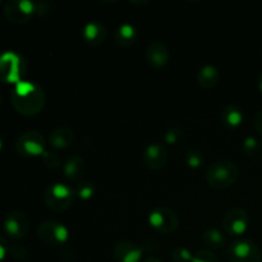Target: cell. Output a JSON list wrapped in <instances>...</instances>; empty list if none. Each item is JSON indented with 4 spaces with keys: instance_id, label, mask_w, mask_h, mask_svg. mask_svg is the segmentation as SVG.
<instances>
[{
    "instance_id": "cell-29",
    "label": "cell",
    "mask_w": 262,
    "mask_h": 262,
    "mask_svg": "<svg viewBox=\"0 0 262 262\" xmlns=\"http://www.w3.org/2000/svg\"><path fill=\"white\" fill-rule=\"evenodd\" d=\"M9 255L15 260H23L27 257L28 252L23 246H13V247H9Z\"/></svg>"
},
{
    "instance_id": "cell-1",
    "label": "cell",
    "mask_w": 262,
    "mask_h": 262,
    "mask_svg": "<svg viewBox=\"0 0 262 262\" xmlns=\"http://www.w3.org/2000/svg\"><path fill=\"white\" fill-rule=\"evenodd\" d=\"M10 101L13 107L19 114L32 117L43 109L46 102L45 92L42 87L31 81H20L14 84L10 94Z\"/></svg>"
},
{
    "instance_id": "cell-30",
    "label": "cell",
    "mask_w": 262,
    "mask_h": 262,
    "mask_svg": "<svg viewBox=\"0 0 262 262\" xmlns=\"http://www.w3.org/2000/svg\"><path fill=\"white\" fill-rule=\"evenodd\" d=\"M50 9H51V7L49 3H43V2L36 3V14L46 15L50 13Z\"/></svg>"
},
{
    "instance_id": "cell-4",
    "label": "cell",
    "mask_w": 262,
    "mask_h": 262,
    "mask_svg": "<svg viewBox=\"0 0 262 262\" xmlns=\"http://www.w3.org/2000/svg\"><path fill=\"white\" fill-rule=\"evenodd\" d=\"M76 194L74 189L64 183H53L43 192V202L46 207L55 212H63L73 205Z\"/></svg>"
},
{
    "instance_id": "cell-27",
    "label": "cell",
    "mask_w": 262,
    "mask_h": 262,
    "mask_svg": "<svg viewBox=\"0 0 262 262\" xmlns=\"http://www.w3.org/2000/svg\"><path fill=\"white\" fill-rule=\"evenodd\" d=\"M42 161L43 165L49 169H56L61 164L60 156L55 151H45V154L42 155Z\"/></svg>"
},
{
    "instance_id": "cell-16",
    "label": "cell",
    "mask_w": 262,
    "mask_h": 262,
    "mask_svg": "<svg viewBox=\"0 0 262 262\" xmlns=\"http://www.w3.org/2000/svg\"><path fill=\"white\" fill-rule=\"evenodd\" d=\"M87 170V164L82 156L72 155L63 165V173L68 181L79 182Z\"/></svg>"
},
{
    "instance_id": "cell-9",
    "label": "cell",
    "mask_w": 262,
    "mask_h": 262,
    "mask_svg": "<svg viewBox=\"0 0 262 262\" xmlns=\"http://www.w3.org/2000/svg\"><path fill=\"white\" fill-rule=\"evenodd\" d=\"M3 13L9 22L17 25L26 23L36 14V3L30 0H8Z\"/></svg>"
},
{
    "instance_id": "cell-19",
    "label": "cell",
    "mask_w": 262,
    "mask_h": 262,
    "mask_svg": "<svg viewBox=\"0 0 262 262\" xmlns=\"http://www.w3.org/2000/svg\"><path fill=\"white\" fill-rule=\"evenodd\" d=\"M114 38L119 46H122V48H129V46L135 45L136 41H137L138 31L130 23H123V25H120L115 30Z\"/></svg>"
},
{
    "instance_id": "cell-11",
    "label": "cell",
    "mask_w": 262,
    "mask_h": 262,
    "mask_svg": "<svg viewBox=\"0 0 262 262\" xmlns=\"http://www.w3.org/2000/svg\"><path fill=\"white\" fill-rule=\"evenodd\" d=\"M30 222L22 211H10L3 220V230L12 239H22L28 232Z\"/></svg>"
},
{
    "instance_id": "cell-31",
    "label": "cell",
    "mask_w": 262,
    "mask_h": 262,
    "mask_svg": "<svg viewBox=\"0 0 262 262\" xmlns=\"http://www.w3.org/2000/svg\"><path fill=\"white\" fill-rule=\"evenodd\" d=\"M8 253H9V245H8L7 239L0 235V261L4 260Z\"/></svg>"
},
{
    "instance_id": "cell-34",
    "label": "cell",
    "mask_w": 262,
    "mask_h": 262,
    "mask_svg": "<svg viewBox=\"0 0 262 262\" xmlns=\"http://www.w3.org/2000/svg\"><path fill=\"white\" fill-rule=\"evenodd\" d=\"M257 83H258V89H260V91L262 92V72L260 73V76H258Z\"/></svg>"
},
{
    "instance_id": "cell-35",
    "label": "cell",
    "mask_w": 262,
    "mask_h": 262,
    "mask_svg": "<svg viewBox=\"0 0 262 262\" xmlns=\"http://www.w3.org/2000/svg\"><path fill=\"white\" fill-rule=\"evenodd\" d=\"M3 146H4V142H3V138L2 136H0V151L3 150Z\"/></svg>"
},
{
    "instance_id": "cell-20",
    "label": "cell",
    "mask_w": 262,
    "mask_h": 262,
    "mask_svg": "<svg viewBox=\"0 0 262 262\" xmlns=\"http://www.w3.org/2000/svg\"><path fill=\"white\" fill-rule=\"evenodd\" d=\"M245 113L237 104H228L223 109L222 120L228 128H238L243 123Z\"/></svg>"
},
{
    "instance_id": "cell-15",
    "label": "cell",
    "mask_w": 262,
    "mask_h": 262,
    "mask_svg": "<svg viewBox=\"0 0 262 262\" xmlns=\"http://www.w3.org/2000/svg\"><path fill=\"white\" fill-rule=\"evenodd\" d=\"M76 141V132L69 127H59L51 130L49 135V143L51 147L64 150L71 147Z\"/></svg>"
},
{
    "instance_id": "cell-25",
    "label": "cell",
    "mask_w": 262,
    "mask_h": 262,
    "mask_svg": "<svg viewBox=\"0 0 262 262\" xmlns=\"http://www.w3.org/2000/svg\"><path fill=\"white\" fill-rule=\"evenodd\" d=\"M242 150L247 155H255V154H258V151L261 150V142L257 138L253 137V136H248V137L243 140Z\"/></svg>"
},
{
    "instance_id": "cell-37",
    "label": "cell",
    "mask_w": 262,
    "mask_h": 262,
    "mask_svg": "<svg viewBox=\"0 0 262 262\" xmlns=\"http://www.w3.org/2000/svg\"><path fill=\"white\" fill-rule=\"evenodd\" d=\"M0 5H2V2H0Z\"/></svg>"
},
{
    "instance_id": "cell-2",
    "label": "cell",
    "mask_w": 262,
    "mask_h": 262,
    "mask_svg": "<svg viewBox=\"0 0 262 262\" xmlns=\"http://www.w3.org/2000/svg\"><path fill=\"white\" fill-rule=\"evenodd\" d=\"M239 177V168L230 160H219L206 169L207 184L215 189H225L232 187Z\"/></svg>"
},
{
    "instance_id": "cell-22",
    "label": "cell",
    "mask_w": 262,
    "mask_h": 262,
    "mask_svg": "<svg viewBox=\"0 0 262 262\" xmlns=\"http://www.w3.org/2000/svg\"><path fill=\"white\" fill-rule=\"evenodd\" d=\"M95 192H96V188H95L94 183H91V182H79L76 188H74L76 197L83 200V201L91 200L95 196Z\"/></svg>"
},
{
    "instance_id": "cell-12",
    "label": "cell",
    "mask_w": 262,
    "mask_h": 262,
    "mask_svg": "<svg viewBox=\"0 0 262 262\" xmlns=\"http://www.w3.org/2000/svg\"><path fill=\"white\" fill-rule=\"evenodd\" d=\"M168 150L163 143L159 142L150 143L142 154L143 165L151 170H159V169L164 168L166 161H168Z\"/></svg>"
},
{
    "instance_id": "cell-14",
    "label": "cell",
    "mask_w": 262,
    "mask_h": 262,
    "mask_svg": "<svg viewBox=\"0 0 262 262\" xmlns=\"http://www.w3.org/2000/svg\"><path fill=\"white\" fill-rule=\"evenodd\" d=\"M170 53L163 41H152L146 49V60L152 68H164L169 63Z\"/></svg>"
},
{
    "instance_id": "cell-24",
    "label": "cell",
    "mask_w": 262,
    "mask_h": 262,
    "mask_svg": "<svg viewBox=\"0 0 262 262\" xmlns=\"http://www.w3.org/2000/svg\"><path fill=\"white\" fill-rule=\"evenodd\" d=\"M186 163L192 169L201 168L205 163L204 154L200 150H188L186 154Z\"/></svg>"
},
{
    "instance_id": "cell-6",
    "label": "cell",
    "mask_w": 262,
    "mask_h": 262,
    "mask_svg": "<svg viewBox=\"0 0 262 262\" xmlns=\"http://www.w3.org/2000/svg\"><path fill=\"white\" fill-rule=\"evenodd\" d=\"M148 223L156 232L161 234H171L179 227L178 215L165 206L155 207L148 215Z\"/></svg>"
},
{
    "instance_id": "cell-8",
    "label": "cell",
    "mask_w": 262,
    "mask_h": 262,
    "mask_svg": "<svg viewBox=\"0 0 262 262\" xmlns=\"http://www.w3.org/2000/svg\"><path fill=\"white\" fill-rule=\"evenodd\" d=\"M37 237L48 246H61L68 239V229L56 220H45L37 227Z\"/></svg>"
},
{
    "instance_id": "cell-18",
    "label": "cell",
    "mask_w": 262,
    "mask_h": 262,
    "mask_svg": "<svg viewBox=\"0 0 262 262\" xmlns=\"http://www.w3.org/2000/svg\"><path fill=\"white\" fill-rule=\"evenodd\" d=\"M220 81L219 69L212 64H205L197 73V82L205 90H211L217 86Z\"/></svg>"
},
{
    "instance_id": "cell-7",
    "label": "cell",
    "mask_w": 262,
    "mask_h": 262,
    "mask_svg": "<svg viewBox=\"0 0 262 262\" xmlns=\"http://www.w3.org/2000/svg\"><path fill=\"white\" fill-rule=\"evenodd\" d=\"M230 262H261L262 253L258 246L250 239H237L228 247Z\"/></svg>"
},
{
    "instance_id": "cell-13",
    "label": "cell",
    "mask_w": 262,
    "mask_h": 262,
    "mask_svg": "<svg viewBox=\"0 0 262 262\" xmlns=\"http://www.w3.org/2000/svg\"><path fill=\"white\" fill-rule=\"evenodd\" d=\"M142 253L143 248L132 241H119L113 248V256L117 262H140Z\"/></svg>"
},
{
    "instance_id": "cell-26",
    "label": "cell",
    "mask_w": 262,
    "mask_h": 262,
    "mask_svg": "<svg viewBox=\"0 0 262 262\" xmlns=\"http://www.w3.org/2000/svg\"><path fill=\"white\" fill-rule=\"evenodd\" d=\"M171 258L174 262H192L193 255L191 253V251L186 247H176L171 252Z\"/></svg>"
},
{
    "instance_id": "cell-3",
    "label": "cell",
    "mask_w": 262,
    "mask_h": 262,
    "mask_svg": "<svg viewBox=\"0 0 262 262\" xmlns=\"http://www.w3.org/2000/svg\"><path fill=\"white\" fill-rule=\"evenodd\" d=\"M27 69L26 60L14 51L0 53V82L19 83Z\"/></svg>"
},
{
    "instance_id": "cell-32",
    "label": "cell",
    "mask_w": 262,
    "mask_h": 262,
    "mask_svg": "<svg viewBox=\"0 0 262 262\" xmlns=\"http://www.w3.org/2000/svg\"><path fill=\"white\" fill-rule=\"evenodd\" d=\"M255 128L260 135H262V110L255 115Z\"/></svg>"
},
{
    "instance_id": "cell-21",
    "label": "cell",
    "mask_w": 262,
    "mask_h": 262,
    "mask_svg": "<svg viewBox=\"0 0 262 262\" xmlns=\"http://www.w3.org/2000/svg\"><path fill=\"white\" fill-rule=\"evenodd\" d=\"M202 242L207 246L209 248H214V250H222L225 245H227V239H225L223 232L215 228H209L202 233Z\"/></svg>"
},
{
    "instance_id": "cell-36",
    "label": "cell",
    "mask_w": 262,
    "mask_h": 262,
    "mask_svg": "<svg viewBox=\"0 0 262 262\" xmlns=\"http://www.w3.org/2000/svg\"><path fill=\"white\" fill-rule=\"evenodd\" d=\"M0 101H2V91H0Z\"/></svg>"
},
{
    "instance_id": "cell-5",
    "label": "cell",
    "mask_w": 262,
    "mask_h": 262,
    "mask_svg": "<svg viewBox=\"0 0 262 262\" xmlns=\"http://www.w3.org/2000/svg\"><path fill=\"white\" fill-rule=\"evenodd\" d=\"M45 137L37 130L22 133L15 142V150L23 158H37L45 154Z\"/></svg>"
},
{
    "instance_id": "cell-33",
    "label": "cell",
    "mask_w": 262,
    "mask_h": 262,
    "mask_svg": "<svg viewBox=\"0 0 262 262\" xmlns=\"http://www.w3.org/2000/svg\"><path fill=\"white\" fill-rule=\"evenodd\" d=\"M142 262H163V261L159 260L158 257H154V256H148V257H146Z\"/></svg>"
},
{
    "instance_id": "cell-10",
    "label": "cell",
    "mask_w": 262,
    "mask_h": 262,
    "mask_svg": "<svg viewBox=\"0 0 262 262\" xmlns=\"http://www.w3.org/2000/svg\"><path fill=\"white\" fill-rule=\"evenodd\" d=\"M248 214L242 207H233L229 211L225 212L223 217V228L228 235L233 237H241L245 234L248 229Z\"/></svg>"
},
{
    "instance_id": "cell-17",
    "label": "cell",
    "mask_w": 262,
    "mask_h": 262,
    "mask_svg": "<svg viewBox=\"0 0 262 262\" xmlns=\"http://www.w3.org/2000/svg\"><path fill=\"white\" fill-rule=\"evenodd\" d=\"M107 35L106 27L102 23L99 22H90L84 26L82 37L84 42L91 46H99L105 41Z\"/></svg>"
},
{
    "instance_id": "cell-23",
    "label": "cell",
    "mask_w": 262,
    "mask_h": 262,
    "mask_svg": "<svg viewBox=\"0 0 262 262\" xmlns=\"http://www.w3.org/2000/svg\"><path fill=\"white\" fill-rule=\"evenodd\" d=\"M184 140V130L179 127H171L164 133V141L169 145L177 146Z\"/></svg>"
},
{
    "instance_id": "cell-28",
    "label": "cell",
    "mask_w": 262,
    "mask_h": 262,
    "mask_svg": "<svg viewBox=\"0 0 262 262\" xmlns=\"http://www.w3.org/2000/svg\"><path fill=\"white\" fill-rule=\"evenodd\" d=\"M192 262H220V260L212 251L199 250L193 255Z\"/></svg>"
}]
</instances>
